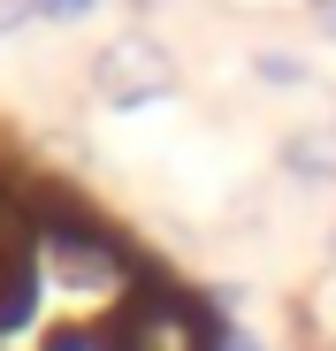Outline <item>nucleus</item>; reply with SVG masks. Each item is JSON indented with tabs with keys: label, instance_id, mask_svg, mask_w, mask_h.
<instances>
[{
	"label": "nucleus",
	"instance_id": "8",
	"mask_svg": "<svg viewBox=\"0 0 336 351\" xmlns=\"http://www.w3.org/2000/svg\"><path fill=\"white\" fill-rule=\"evenodd\" d=\"M321 8H328V0H321Z\"/></svg>",
	"mask_w": 336,
	"mask_h": 351
},
{
	"label": "nucleus",
	"instance_id": "2",
	"mask_svg": "<svg viewBox=\"0 0 336 351\" xmlns=\"http://www.w3.org/2000/svg\"><path fill=\"white\" fill-rule=\"evenodd\" d=\"M99 99L107 107H145V99H168L176 92V62L153 46V38H115V46H99V69H92Z\"/></svg>",
	"mask_w": 336,
	"mask_h": 351
},
{
	"label": "nucleus",
	"instance_id": "4",
	"mask_svg": "<svg viewBox=\"0 0 336 351\" xmlns=\"http://www.w3.org/2000/svg\"><path fill=\"white\" fill-rule=\"evenodd\" d=\"M291 168H306V176H336V130L291 138Z\"/></svg>",
	"mask_w": 336,
	"mask_h": 351
},
{
	"label": "nucleus",
	"instance_id": "5",
	"mask_svg": "<svg viewBox=\"0 0 336 351\" xmlns=\"http://www.w3.org/2000/svg\"><path fill=\"white\" fill-rule=\"evenodd\" d=\"M92 8H99V0H31V16H46V23H77Z\"/></svg>",
	"mask_w": 336,
	"mask_h": 351
},
{
	"label": "nucleus",
	"instance_id": "3",
	"mask_svg": "<svg viewBox=\"0 0 336 351\" xmlns=\"http://www.w3.org/2000/svg\"><path fill=\"white\" fill-rule=\"evenodd\" d=\"M31 290H38V221L23 214V199L0 191V328L23 321Z\"/></svg>",
	"mask_w": 336,
	"mask_h": 351
},
{
	"label": "nucleus",
	"instance_id": "6",
	"mask_svg": "<svg viewBox=\"0 0 336 351\" xmlns=\"http://www.w3.org/2000/svg\"><path fill=\"white\" fill-rule=\"evenodd\" d=\"M31 23V0H0V31H23Z\"/></svg>",
	"mask_w": 336,
	"mask_h": 351
},
{
	"label": "nucleus",
	"instance_id": "7",
	"mask_svg": "<svg viewBox=\"0 0 336 351\" xmlns=\"http://www.w3.org/2000/svg\"><path fill=\"white\" fill-rule=\"evenodd\" d=\"M221 351H260V343H221Z\"/></svg>",
	"mask_w": 336,
	"mask_h": 351
},
{
	"label": "nucleus",
	"instance_id": "1",
	"mask_svg": "<svg viewBox=\"0 0 336 351\" xmlns=\"http://www.w3.org/2000/svg\"><path fill=\"white\" fill-rule=\"evenodd\" d=\"M115 351H214V321L176 290H145L115 321Z\"/></svg>",
	"mask_w": 336,
	"mask_h": 351
},
{
	"label": "nucleus",
	"instance_id": "9",
	"mask_svg": "<svg viewBox=\"0 0 336 351\" xmlns=\"http://www.w3.org/2000/svg\"><path fill=\"white\" fill-rule=\"evenodd\" d=\"M328 130H336V123H328Z\"/></svg>",
	"mask_w": 336,
	"mask_h": 351
}]
</instances>
